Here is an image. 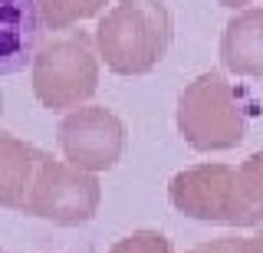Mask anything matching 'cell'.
<instances>
[{
    "instance_id": "cell-14",
    "label": "cell",
    "mask_w": 263,
    "mask_h": 253,
    "mask_svg": "<svg viewBox=\"0 0 263 253\" xmlns=\"http://www.w3.org/2000/svg\"><path fill=\"white\" fill-rule=\"evenodd\" d=\"M234 253H263V233H253V237L237 240V250Z\"/></svg>"
},
{
    "instance_id": "cell-11",
    "label": "cell",
    "mask_w": 263,
    "mask_h": 253,
    "mask_svg": "<svg viewBox=\"0 0 263 253\" xmlns=\"http://www.w3.org/2000/svg\"><path fill=\"white\" fill-rule=\"evenodd\" d=\"M109 0H40L46 30H69L82 20H92L105 10Z\"/></svg>"
},
{
    "instance_id": "cell-8",
    "label": "cell",
    "mask_w": 263,
    "mask_h": 253,
    "mask_svg": "<svg viewBox=\"0 0 263 253\" xmlns=\"http://www.w3.org/2000/svg\"><path fill=\"white\" fill-rule=\"evenodd\" d=\"M220 63L234 76L263 83V10L260 7H247L224 27Z\"/></svg>"
},
{
    "instance_id": "cell-7",
    "label": "cell",
    "mask_w": 263,
    "mask_h": 253,
    "mask_svg": "<svg viewBox=\"0 0 263 253\" xmlns=\"http://www.w3.org/2000/svg\"><path fill=\"white\" fill-rule=\"evenodd\" d=\"M43 7L40 0H4L0 4V72L27 69L36 60L43 36Z\"/></svg>"
},
{
    "instance_id": "cell-4",
    "label": "cell",
    "mask_w": 263,
    "mask_h": 253,
    "mask_svg": "<svg viewBox=\"0 0 263 253\" xmlns=\"http://www.w3.org/2000/svg\"><path fill=\"white\" fill-rule=\"evenodd\" d=\"M99 201H102V187L92 171H82L69 161H53V154H46L23 214L76 227L96 217Z\"/></svg>"
},
{
    "instance_id": "cell-1",
    "label": "cell",
    "mask_w": 263,
    "mask_h": 253,
    "mask_svg": "<svg viewBox=\"0 0 263 253\" xmlns=\"http://www.w3.org/2000/svg\"><path fill=\"white\" fill-rule=\"evenodd\" d=\"M175 23L161 0H122L96 27V46L119 76H145L164 60Z\"/></svg>"
},
{
    "instance_id": "cell-12",
    "label": "cell",
    "mask_w": 263,
    "mask_h": 253,
    "mask_svg": "<svg viewBox=\"0 0 263 253\" xmlns=\"http://www.w3.org/2000/svg\"><path fill=\"white\" fill-rule=\"evenodd\" d=\"M109 253H171V240L158 230H135L122 237Z\"/></svg>"
},
{
    "instance_id": "cell-13",
    "label": "cell",
    "mask_w": 263,
    "mask_h": 253,
    "mask_svg": "<svg viewBox=\"0 0 263 253\" xmlns=\"http://www.w3.org/2000/svg\"><path fill=\"white\" fill-rule=\"evenodd\" d=\"M234 250H237V237H220V240L201 243V247H194L187 253H234Z\"/></svg>"
},
{
    "instance_id": "cell-5",
    "label": "cell",
    "mask_w": 263,
    "mask_h": 253,
    "mask_svg": "<svg viewBox=\"0 0 263 253\" xmlns=\"http://www.w3.org/2000/svg\"><path fill=\"white\" fill-rule=\"evenodd\" d=\"M60 148L69 165L82 171H109L119 165L125 151V125L115 112L102 105H82L72 109L60 122Z\"/></svg>"
},
{
    "instance_id": "cell-10",
    "label": "cell",
    "mask_w": 263,
    "mask_h": 253,
    "mask_svg": "<svg viewBox=\"0 0 263 253\" xmlns=\"http://www.w3.org/2000/svg\"><path fill=\"white\" fill-rule=\"evenodd\" d=\"M263 224V151L237 168V227Z\"/></svg>"
},
{
    "instance_id": "cell-6",
    "label": "cell",
    "mask_w": 263,
    "mask_h": 253,
    "mask_svg": "<svg viewBox=\"0 0 263 253\" xmlns=\"http://www.w3.org/2000/svg\"><path fill=\"white\" fill-rule=\"evenodd\" d=\"M168 198L191 220L237 227V168L230 165H194L171 178Z\"/></svg>"
},
{
    "instance_id": "cell-15",
    "label": "cell",
    "mask_w": 263,
    "mask_h": 253,
    "mask_svg": "<svg viewBox=\"0 0 263 253\" xmlns=\"http://www.w3.org/2000/svg\"><path fill=\"white\" fill-rule=\"evenodd\" d=\"M220 7H230V10H247V4H253V0H217Z\"/></svg>"
},
{
    "instance_id": "cell-9",
    "label": "cell",
    "mask_w": 263,
    "mask_h": 253,
    "mask_svg": "<svg viewBox=\"0 0 263 253\" xmlns=\"http://www.w3.org/2000/svg\"><path fill=\"white\" fill-rule=\"evenodd\" d=\"M46 151L33 148V145L20 142L16 135L4 132L0 135V204L10 210H27L33 181L40 174Z\"/></svg>"
},
{
    "instance_id": "cell-3",
    "label": "cell",
    "mask_w": 263,
    "mask_h": 253,
    "mask_svg": "<svg viewBox=\"0 0 263 253\" xmlns=\"http://www.w3.org/2000/svg\"><path fill=\"white\" fill-rule=\"evenodd\" d=\"M99 46L82 30H69L40 46L33 60V92L53 112L76 109L99 89Z\"/></svg>"
},
{
    "instance_id": "cell-2",
    "label": "cell",
    "mask_w": 263,
    "mask_h": 253,
    "mask_svg": "<svg viewBox=\"0 0 263 253\" xmlns=\"http://www.w3.org/2000/svg\"><path fill=\"white\" fill-rule=\"evenodd\" d=\"M250 105L224 72H204L178 99V132L194 151H230L247 138Z\"/></svg>"
}]
</instances>
